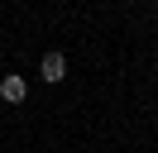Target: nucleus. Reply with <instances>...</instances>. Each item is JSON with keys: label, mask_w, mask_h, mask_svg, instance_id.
<instances>
[{"label": "nucleus", "mask_w": 158, "mask_h": 153, "mask_svg": "<svg viewBox=\"0 0 158 153\" xmlns=\"http://www.w3.org/2000/svg\"><path fill=\"white\" fill-rule=\"evenodd\" d=\"M39 76H43L48 86H58L62 76H67V57H62V53H48V57L39 62Z\"/></svg>", "instance_id": "f257e3e1"}, {"label": "nucleus", "mask_w": 158, "mask_h": 153, "mask_svg": "<svg viewBox=\"0 0 158 153\" xmlns=\"http://www.w3.org/2000/svg\"><path fill=\"white\" fill-rule=\"evenodd\" d=\"M24 96H29V81H24V76H0V101L19 105Z\"/></svg>", "instance_id": "f03ea898"}]
</instances>
